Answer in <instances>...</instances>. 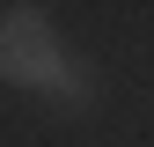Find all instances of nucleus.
I'll return each mask as SVG.
<instances>
[{
    "mask_svg": "<svg viewBox=\"0 0 154 147\" xmlns=\"http://www.w3.org/2000/svg\"><path fill=\"white\" fill-rule=\"evenodd\" d=\"M0 74L22 88H59L66 81V59H59V37L37 8H8L0 22Z\"/></svg>",
    "mask_w": 154,
    "mask_h": 147,
    "instance_id": "1",
    "label": "nucleus"
}]
</instances>
